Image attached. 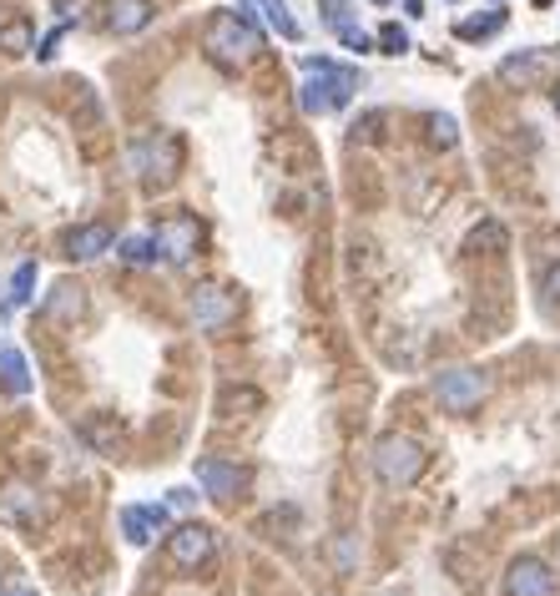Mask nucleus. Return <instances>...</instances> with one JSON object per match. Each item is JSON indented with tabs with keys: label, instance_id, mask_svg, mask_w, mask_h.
Masks as SVG:
<instances>
[{
	"label": "nucleus",
	"instance_id": "nucleus-1",
	"mask_svg": "<svg viewBox=\"0 0 560 596\" xmlns=\"http://www.w3.org/2000/svg\"><path fill=\"white\" fill-rule=\"evenodd\" d=\"M202 51H208L222 71H238V67H248L253 56H263V31L242 11H218L208 21V31H202Z\"/></svg>",
	"mask_w": 560,
	"mask_h": 596
},
{
	"label": "nucleus",
	"instance_id": "nucleus-2",
	"mask_svg": "<svg viewBox=\"0 0 560 596\" xmlns=\"http://www.w3.org/2000/svg\"><path fill=\"white\" fill-rule=\"evenodd\" d=\"M353 91H359V77H353V71L333 67V61H323V56H303V87H298V107H303L308 117L343 111L353 101Z\"/></svg>",
	"mask_w": 560,
	"mask_h": 596
},
{
	"label": "nucleus",
	"instance_id": "nucleus-3",
	"mask_svg": "<svg viewBox=\"0 0 560 596\" xmlns=\"http://www.w3.org/2000/svg\"><path fill=\"white\" fill-rule=\"evenodd\" d=\"M127 167H132L137 177H142L147 188H167L177 177V167H182V137L177 132H147V137H137L132 147H127Z\"/></svg>",
	"mask_w": 560,
	"mask_h": 596
},
{
	"label": "nucleus",
	"instance_id": "nucleus-4",
	"mask_svg": "<svg viewBox=\"0 0 560 596\" xmlns=\"http://www.w3.org/2000/svg\"><path fill=\"white\" fill-rule=\"evenodd\" d=\"M424 470H429V455H424V445L409 440V435H384V440L373 445V475H379V486L409 490V486H419Z\"/></svg>",
	"mask_w": 560,
	"mask_h": 596
},
{
	"label": "nucleus",
	"instance_id": "nucleus-5",
	"mask_svg": "<svg viewBox=\"0 0 560 596\" xmlns=\"http://www.w3.org/2000/svg\"><path fill=\"white\" fill-rule=\"evenodd\" d=\"M484 395H490V385H484V375L470 365H454V369L434 375V399H440L444 415H470V409H480Z\"/></svg>",
	"mask_w": 560,
	"mask_h": 596
},
{
	"label": "nucleus",
	"instance_id": "nucleus-6",
	"mask_svg": "<svg viewBox=\"0 0 560 596\" xmlns=\"http://www.w3.org/2000/svg\"><path fill=\"white\" fill-rule=\"evenodd\" d=\"M167 556H172L177 572H202L218 556V530L202 526V520H182L177 530H167Z\"/></svg>",
	"mask_w": 560,
	"mask_h": 596
},
{
	"label": "nucleus",
	"instance_id": "nucleus-7",
	"mask_svg": "<svg viewBox=\"0 0 560 596\" xmlns=\"http://www.w3.org/2000/svg\"><path fill=\"white\" fill-rule=\"evenodd\" d=\"M157 254L167 258V264H192V258L202 254V238H208V228H202L198 218H192V212H172V218H162L157 222Z\"/></svg>",
	"mask_w": 560,
	"mask_h": 596
},
{
	"label": "nucleus",
	"instance_id": "nucleus-8",
	"mask_svg": "<svg viewBox=\"0 0 560 596\" xmlns=\"http://www.w3.org/2000/svg\"><path fill=\"white\" fill-rule=\"evenodd\" d=\"M187 314H192V324H198L202 334H222L238 319V294L222 284H198L192 298H187Z\"/></svg>",
	"mask_w": 560,
	"mask_h": 596
},
{
	"label": "nucleus",
	"instance_id": "nucleus-9",
	"mask_svg": "<svg viewBox=\"0 0 560 596\" xmlns=\"http://www.w3.org/2000/svg\"><path fill=\"white\" fill-rule=\"evenodd\" d=\"M506 596H556V572L546 556H516L506 566Z\"/></svg>",
	"mask_w": 560,
	"mask_h": 596
},
{
	"label": "nucleus",
	"instance_id": "nucleus-10",
	"mask_svg": "<svg viewBox=\"0 0 560 596\" xmlns=\"http://www.w3.org/2000/svg\"><path fill=\"white\" fill-rule=\"evenodd\" d=\"M248 480H253V475L242 470V465L222 460V455H202V460H198V486L208 490L212 500H232V496H242V490H248Z\"/></svg>",
	"mask_w": 560,
	"mask_h": 596
},
{
	"label": "nucleus",
	"instance_id": "nucleus-11",
	"mask_svg": "<svg viewBox=\"0 0 560 596\" xmlns=\"http://www.w3.org/2000/svg\"><path fill=\"white\" fill-rule=\"evenodd\" d=\"M111 244H117V232L107 222H77V228L61 232V254L71 264H97L101 254H111Z\"/></svg>",
	"mask_w": 560,
	"mask_h": 596
},
{
	"label": "nucleus",
	"instance_id": "nucleus-12",
	"mask_svg": "<svg viewBox=\"0 0 560 596\" xmlns=\"http://www.w3.org/2000/svg\"><path fill=\"white\" fill-rule=\"evenodd\" d=\"M121 530L132 546H152L157 536H167V506H127L121 510Z\"/></svg>",
	"mask_w": 560,
	"mask_h": 596
},
{
	"label": "nucleus",
	"instance_id": "nucleus-13",
	"mask_svg": "<svg viewBox=\"0 0 560 596\" xmlns=\"http://www.w3.org/2000/svg\"><path fill=\"white\" fill-rule=\"evenodd\" d=\"M0 520L6 526H41V496L31 486H0Z\"/></svg>",
	"mask_w": 560,
	"mask_h": 596
},
{
	"label": "nucleus",
	"instance_id": "nucleus-14",
	"mask_svg": "<svg viewBox=\"0 0 560 596\" xmlns=\"http://www.w3.org/2000/svg\"><path fill=\"white\" fill-rule=\"evenodd\" d=\"M152 16H157L152 0H111L107 6V31L111 36H137V31L152 26Z\"/></svg>",
	"mask_w": 560,
	"mask_h": 596
},
{
	"label": "nucleus",
	"instance_id": "nucleus-15",
	"mask_svg": "<svg viewBox=\"0 0 560 596\" xmlns=\"http://www.w3.org/2000/svg\"><path fill=\"white\" fill-rule=\"evenodd\" d=\"M546 71H550V51H540V46L500 61V81H510V87H536V81H546Z\"/></svg>",
	"mask_w": 560,
	"mask_h": 596
},
{
	"label": "nucleus",
	"instance_id": "nucleus-16",
	"mask_svg": "<svg viewBox=\"0 0 560 596\" xmlns=\"http://www.w3.org/2000/svg\"><path fill=\"white\" fill-rule=\"evenodd\" d=\"M0 389L6 395H31V365L21 349H0Z\"/></svg>",
	"mask_w": 560,
	"mask_h": 596
},
{
	"label": "nucleus",
	"instance_id": "nucleus-17",
	"mask_svg": "<svg viewBox=\"0 0 560 596\" xmlns=\"http://www.w3.org/2000/svg\"><path fill=\"white\" fill-rule=\"evenodd\" d=\"M424 142L434 147V152H454V147H460V122H454L450 111H429L424 117Z\"/></svg>",
	"mask_w": 560,
	"mask_h": 596
},
{
	"label": "nucleus",
	"instance_id": "nucleus-18",
	"mask_svg": "<svg viewBox=\"0 0 560 596\" xmlns=\"http://www.w3.org/2000/svg\"><path fill=\"white\" fill-rule=\"evenodd\" d=\"M31 46H36V31H31V21H26V16H6V21H0V51L26 56Z\"/></svg>",
	"mask_w": 560,
	"mask_h": 596
},
{
	"label": "nucleus",
	"instance_id": "nucleus-19",
	"mask_svg": "<svg viewBox=\"0 0 560 596\" xmlns=\"http://www.w3.org/2000/svg\"><path fill=\"white\" fill-rule=\"evenodd\" d=\"M464 254H506V228L494 218H484L480 228H470V238H464Z\"/></svg>",
	"mask_w": 560,
	"mask_h": 596
},
{
	"label": "nucleus",
	"instance_id": "nucleus-20",
	"mask_svg": "<svg viewBox=\"0 0 560 596\" xmlns=\"http://www.w3.org/2000/svg\"><path fill=\"white\" fill-rule=\"evenodd\" d=\"M506 31V11H484V16H464V21H454V36L460 41H484V36Z\"/></svg>",
	"mask_w": 560,
	"mask_h": 596
},
{
	"label": "nucleus",
	"instance_id": "nucleus-21",
	"mask_svg": "<svg viewBox=\"0 0 560 596\" xmlns=\"http://www.w3.org/2000/svg\"><path fill=\"white\" fill-rule=\"evenodd\" d=\"M117 258H121L127 268H152L162 254H157V238L147 232V238H121V244H117Z\"/></svg>",
	"mask_w": 560,
	"mask_h": 596
},
{
	"label": "nucleus",
	"instance_id": "nucleus-22",
	"mask_svg": "<svg viewBox=\"0 0 560 596\" xmlns=\"http://www.w3.org/2000/svg\"><path fill=\"white\" fill-rule=\"evenodd\" d=\"M258 6H263L268 26H273V31L283 36V41H298V36H303V26H298L293 16H288V6H283V0H258Z\"/></svg>",
	"mask_w": 560,
	"mask_h": 596
},
{
	"label": "nucleus",
	"instance_id": "nucleus-23",
	"mask_svg": "<svg viewBox=\"0 0 560 596\" xmlns=\"http://www.w3.org/2000/svg\"><path fill=\"white\" fill-rule=\"evenodd\" d=\"M31 288H36V264H21L11 278V304L21 309V304H31Z\"/></svg>",
	"mask_w": 560,
	"mask_h": 596
},
{
	"label": "nucleus",
	"instance_id": "nucleus-24",
	"mask_svg": "<svg viewBox=\"0 0 560 596\" xmlns=\"http://www.w3.org/2000/svg\"><path fill=\"white\" fill-rule=\"evenodd\" d=\"M379 46H384V56H404L409 51V31L404 26H394V21L379 26Z\"/></svg>",
	"mask_w": 560,
	"mask_h": 596
},
{
	"label": "nucleus",
	"instance_id": "nucleus-25",
	"mask_svg": "<svg viewBox=\"0 0 560 596\" xmlns=\"http://www.w3.org/2000/svg\"><path fill=\"white\" fill-rule=\"evenodd\" d=\"M51 314H81V288L77 284H61V288H56Z\"/></svg>",
	"mask_w": 560,
	"mask_h": 596
},
{
	"label": "nucleus",
	"instance_id": "nucleus-26",
	"mask_svg": "<svg viewBox=\"0 0 560 596\" xmlns=\"http://www.w3.org/2000/svg\"><path fill=\"white\" fill-rule=\"evenodd\" d=\"M258 405H263L258 389H228V395H222V415H232V409H258Z\"/></svg>",
	"mask_w": 560,
	"mask_h": 596
},
{
	"label": "nucleus",
	"instance_id": "nucleus-27",
	"mask_svg": "<svg viewBox=\"0 0 560 596\" xmlns=\"http://www.w3.org/2000/svg\"><path fill=\"white\" fill-rule=\"evenodd\" d=\"M333 31H339V41L349 46V51H359V56L369 51V36H363V31H359V26H353V21H339V26H333Z\"/></svg>",
	"mask_w": 560,
	"mask_h": 596
},
{
	"label": "nucleus",
	"instance_id": "nucleus-28",
	"mask_svg": "<svg viewBox=\"0 0 560 596\" xmlns=\"http://www.w3.org/2000/svg\"><path fill=\"white\" fill-rule=\"evenodd\" d=\"M81 435H87V440L91 445H111V440H117V425H101V420H87V425H81Z\"/></svg>",
	"mask_w": 560,
	"mask_h": 596
},
{
	"label": "nucleus",
	"instance_id": "nucleus-29",
	"mask_svg": "<svg viewBox=\"0 0 560 596\" xmlns=\"http://www.w3.org/2000/svg\"><path fill=\"white\" fill-rule=\"evenodd\" d=\"M379 127H384V111H369V117H359V122H353V137L373 142V137H379Z\"/></svg>",
	"mask_w": 560,
	"mask_h": 596
},
{
	"label": "nucleus",
	"instance_id": "nucleus-30",
	"mask_svg": "<svg viewBox=\"0 0 560 596\" xmlns=\"http://www.w3.org/2000/svg\"><path fill=\"white\" fill-rule=\"evenodd\" d=\"M540 294H546L550 304H560V258L546 268V274H540Z\"/></svg>",
	"mask_w": 560,
	"mask_h": 596
},
{
	"label": "nucleus",
	"instance_id": "nucleus-31",
	"mask_svg": "<svg viewBox=\"0 0 560 596\" xmlns=\"http://www.w3.org/2000/svg\"><path fill=\"white\" fill-rule=\"evenodd\" d=\"M61 31H67V26H56V31L46 36L41 46H36V61H51V56H56V46H61Z\"/></svg>",
	"mask_w": 560,
	"mask_h": 596
},
{
	"label": "nucleus",
	"instance_id": "nucleus-32",
	"mask_svg": "<svg viewBox=\"0 0 560 596\" xmlns=\"http://www.w3.org/2000/svg\"><path fill=\"white\" fill-rule=\"evenodd\" d=\"M81 6H87V0H56V11L67 16V21H81Z\"/></svg>",
	"mask_w": 560,
	"mask_h": 596
},
{
	"label": "nucleus",
	"instance_id": "nucleus-33",
	"mask_svg": "<svg viewBox=\"0 0 560 596\" xmlns=\"http://www.w3.org/2000/svg\"><path fill=\"white\" fill-rule=\"evenodd\" d=\"M550 101H556V111H560V77L550 81Z\"/></svg>",
	"mask_w": 560,
	"mask_h": 596
},
{
	"label": "nucleus",
	"instance_id": "nucleus-34",
	"mask_svg": "<svg viewBox=\"0 0 560 596\" xmlns=\"http://www.w3.org/2000/svg\"><path fill=\"white\" fill-rule=\"evenodd\" d=\"M404 11H409V16H424V11H419V0H404Z\"/></svg>",
	"mask_w": 560,
	"mask_h": 596
},
{
	"label": "nucleus",
	"instance_id": "nucleus-35",
	"mask_svg": "<svg viewBox=\"0 0 560 596\" xmlns=\"http://www.w3.org/2000/svg\"><path fill=\"white\" fill-rule=\"evenodd\" d=\"M0 596H31V592H0Z\"/></svg>",
	"mask_w": 560,
	"mask_h": 596
},
{
	"label": "nucleus",
	"instance_id": "nucleus-36",
	"mask_svg": "<svg viewBox=\"0 0 560 596\" xmlns=\"http://www.w3.org/2000/svg\"><path fill=\"white\" fill-rule=\"evenodd\" d=\"M373 6H384V0H373Z\"/></svg>",
	"mask_w": 560,
	"mask_h": 596
}]
</instances>
